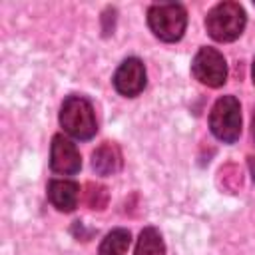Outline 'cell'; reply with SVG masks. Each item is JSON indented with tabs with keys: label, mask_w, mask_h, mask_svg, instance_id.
<instances>
[{
	"label": "cell",
	"mask_w": 255,
	"mask_h": 255,
	"mask_svg": "<svg viewBox=\"0 0 255 255\" xmlns=\"http://www.w3.org/2000/svg\"><path fill=\"white\" fill-rule=\"evenodd\" d=\"M114 88L118 90V94L126 96V98H135L143 92L147 76H145V66L139 58H128L124 60L116 74H114Z\"/></svg>",
	"instance_id": "cell-6"
},
{
	"label": "cell",
	"mask_w": 255,
	"mask_h": 255,
	"mask_svg": "<svg viewBox=\"0 0 255 255\" xmlns=\"http://www.w3.org/2000/svg\"><path fill=\"white\" fill-rule=\"evenodd\" d=\"M247 159H249V169H251V173H253V181H255V157L249 155Z\"/></svg>",
	"instance_id": "cell-13"
},
{
	"label": "cell",
	"mask_w": 255,
	"mask_h": 255,
	"mask_svg": "<svg viewBox=\"0 0 255 255\" xmlns=\"http://www.w3.org/2000/svg\"><path fill=\"white\" fill-rule=\"evenodd\" d=\"M108 199H110V193L104 185L100 183H86L84 187V203L90 207V209H104L108 205Z\"/></svg>",
	"instance_id": "cell-12"
},
{
	"label": "cell",
	"mask_w": 255,
	"mask_h": 255,
	"mask_svg": "<svg viewBox=\"0 0 255 255\" xmlns=\"http://www.w3.org/2000/svg\"><path fill=\"white\" fill-rule=\"evenodd\" d=\"M92 167L98 175H104V177L118 173L122 169V151H120V147L112 141H104L92 153Z\"/></svg>",
	"instance_id": "cell-9"
},
{
	"label": "cell",
	"mask_w": 255,
	"mask_h": 255,
	"mask_svg": "<svg viewBox=\"0 0 255 255\" xmlns=\"http://www.w3.org/2000/svg\"><path fill=\"white\" fill-rule=\"evenodd\" d=\"M133 255H165V245H163L161 233L155 227L141 229Z\"/></svg>",
	"instance_id": "cell-11"
},
{
	"label": "cell",
	"mask_w": 255,
	"mask_h": 255,
	"mask_svg": "<svg viewBox=\"0 0 255 255\" xmlns=\"http://www.w3.org/2000/svg\"><path fill=\"white\" fill-rule=\"evenodd\" d=\"M131 243V235L128 229L118 227L112 229L100 243L98 247V255H126Z\"/></svg>",
	"instance_id": "cell-10"
},
{
	"label": "cell",
	"mask_w": 255,
	"mask_h": 255,
	"mask_svg": "<svg viewBox=\"0 0 255 255\" xmlns=\"http://www.w3.org/2000/svg\"><path fill=\"white\" fill-rule=\"evenodd\" d=\"M247 24V16L241 4L237 2H219L207 12L205 28L215 42H233L237 40Z\"/></svg>",
	"instance_id": "cell-2"
},
{
	"label": "cell",
	"mask_w": 255,
	"mask_h": 255,
	"mask_svg": "<svg viewBox=\"0 0 255 255\" xmlns=\"http://www.w3.org/2000/svg\"><path fill=\"white\" fill-rule=\"evenodd\" d=\"M50 169L58 175H74L82 169V155L68 137L62 133L54 135L50 145Z\"/></svg>",
	"instance_id": "cell-7"
},
{
	"label": "cell",
	"mask_w": 255,
	"mask_h": 255,
	"mask_svg": "<svg viewBox=\"0 0 255 255\" xmlns=\"http://www.w3.org/2000/svg\"><path fill=\"white\" fill-rule=\"evenodd\" d=\"M191 74L197 82L209 88H219L227 80V62L215 48L203 46L197 50L191 62Z\"/></svg>",
	"instance_id": "cell-5"
},
{
	"label": "cell",
	"mask_w": 255,
	"mask_h": 255,
	"mask_svg": "<svg viewBox=\"0 0 255 255\" xmlns=\"http://www.w3.org/2000/svg\"><path fill=\"white\" fill-rule=\"evenodd\" d=\"M251 137L255 141V110H253V116H251Z\"/></svg>",
	"instance_id": "cell-14"
},
{
	"label": "cell",
	"mask_w": 255,
	"mask_h": 255,
	"mask_svg": "<svg viewBox=\"0 0 255 255\" xmlns=\"http://www.w3.org/2000/svg\"><path fill=\"white\" fill-rule=\"evenodd\" d=\"M251 78H253V84H255V60H253V68H251Z\"/></svg>",
	"instance_id": "cell-15"
},
{
	"label": "cell",
	"mask_w": 255,
	"mask_h": 255,
	"mask_svg": "<svg viewBox=\"0 0 255 255\" xmlns=\"http://www.w3.org/2000/svg\"><path fill=\"white\" fill-rule=\"evenodd\" d=\"M48 199L58 211H74L80 201V185L70 179H52L48 183Z\"/></svg>",
	"instance_id": "cell-8"
},
{
	"label": "cell",
	"mask_w": 255,
	"mask_h": 255,
	"mask_svg": "<svg viewBox=\"0 0 255 255\" xmlns=\"http://www.w3.org/2000/svg\"><path fill=\"white\" fill-rule=\"evenodd\" d=\"M147 24L159 40L177 42L185 32L187 12L181 4H153L147 10Z\"/></svg>",
	"instance_id": "cell-4"
},
{
	"label": "cell",
	"mask_w": 255,
	"mask_h": 255,
	"mask_svg": "<svg viewBox=\"0 0 255 255\" xmlns=\"http://www.w3.org/2000/svg\"><path fill=\"white\" fill-rule=\"evenodd\" d=\"M60 126L68 135L80 141H88L98 131L94 106L84 96H68L60 108Z\"/></svg>",
	"instance_id": "cell-1"
},
{
	"label": "cell",
	"mask_w": 255,
	"mask_h": 255,
	"mask_svg": "<svg viewBox=\"0 0 255 255\" xmlns=\"http://www.w3.org/2000/svg\"><path fill=\"white\" fill-rule=\"evenodd\" d=\"M209 129L223 143H235L241 135V106L235 96H221L209 114Z\"/></svg>",
	"instance_id": "cell-3"
}]
</instances>
